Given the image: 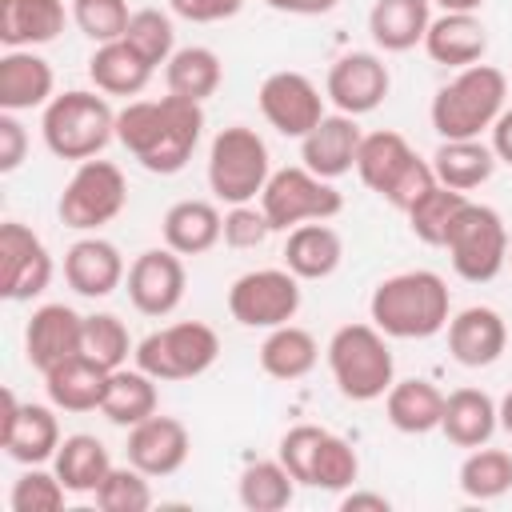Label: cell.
<instances>
[{"instance_id":"681fc988","label":"cell","mask_w":512,"mask_h":512,"mask_svg":"<svg viewBox=\"0 0 512 512\" xmlns=\"http://www.w3.org/2000/svg\"><path fill=\"white\" fill-rule=\"evenodd\" d=\"M28 156V132L16 120V112H0V172H16Z\"/></svg>"},{"instance_id":"603a6c76","label":"cell","mask_w":512,"mask_h":512,"mask_svg":"<svg viewBox=\"0 0 512 512\" xmlns=\"http://www.w3.org/2000/svg\"><path fill=\"white\" fill-rule=\"evenodd\" d=\"M424 52L444 68L480 64L488 52V28L476 12H440L424 32Z\"/></svg>"},{"instance_id":"5b68a950","label":"cell","mask_w":512,"mask_h":512,"mask_svg":"<svg viewBox=\"0 0 512 512\" xmlns=\"http://www.w3.org/2000/svg\"><path fill=\"white\" fill-rule=\"evenodd\" d=\"M328 368L344 400H380L396 380L388 336L376 324H344L328 340Z\"/></svg>"},{"instance_id":"d590c367","label":"cell","mask_w":512,"mask_h":512,"mask_svg":"<svg viewBox=\"0 0 512 512\" xmlns=\"http://www.w3.org/2000/svg\"><path fill=\"white\" fill-rule=\"evenodd\" d=\"M224 80V64L212 48L204 44H188V48H176L172 60L164 64V84L172 96H184V100H196L204 104L208 96H216Z\"/></svg>"},{"instance_id":"f907efd6","label":"cell","mask_w":512,"mask_h":512,"mask_svg":"<svg viewBox=\"0 0 512 512\" xmlns=\"http://www.w3.org/2000/svg\"><path fill=\"white\" fill-rule=\"evenodd\" d=\"M168 8L180 16V20H192V24H216V20H228L244 8V0H168Z\"/></svg>"},{"instance_id":"bcb514c9","label":"cell","mask_w":512,"mask_h":512,"mask_svg":"<svg viewBox=\"0 0 512 512\" xmlns=\"http://www.w3.org/2000/svg\"><path fill=\"white\" fill-rule=\"evenodd\" d=\"M72 20L88 40L108 44L124 36L132 12H128V0H72Z\"/></svg>"},{"instance_id":"9a60e30c","label":"cell","mask_w":512,"mask_h":512,"mask_svg":"<svg viewBox=\"0 0 512 512\" xmlns=\"http://www.w3.org/2000/svg\"><path fill=\"white\" fill-rule=\"evenodd\" d=\"M188 288V272L180 252L164 248H148L128 264V300L140 316H172L184 300Z\"/></svg>"},{"instance_id":"1f68e13d","label":"cell","mask_w":512,"mask_h":512,"mask_svg":"<svg viewBox=\"0 0 512 512\" xmlns=\"http://www.w3.org/2000/svg\"><path fill=\"white\" fill-rule=\"evenodd\" d=\"M432 24V0H376L368 12V32L384 52H408L424 44Z\"/></svg>"},{"instance_id":"9c48e42d","label":"cell","mask_w":512,"mask_h":512,"mask_svg":"<svg viewBox=\"0 0 512 512\" xmlns=\"http://www.w3.org/2000/svg\"><path fill=\"white\" fill-rule=\"evenodd\" d=\"M216 356H220V336L200 320H180V324L156 328L132 352L136 368H144L156 380H192V376L208 372L216 364Z\"/></svg>"},{"instance_id":"f1b7e54d","label":"cell","mask_w":512,"mask_h":512,"mask_svg":"<svg viewBox=\"0 0 512 512\" xmlns=\"http://www.w3.org/2000/svg\"><path fill=\"white\" fill-rule=\"evenodd\" d=\"M164 244L180 256H200L224 240V216L212 200H176L164 212Z\"/></svg>"},{"instance_id":"d4e9b609","label":"cell","mask_w":512,"mask_h":512,"mask_svg":"<svg viewBox=\"0 0 512 512\" xmlns=\"http://www.w3.org/2000/svg\"><path fill=\"white\" fill-rule=\"evenodd\" d=\"M344 260V240L336 228H328L324 220H308L288 228L284 240V268L300 280H324L340 268Z\"/></svg>"},{"instance_id":"d6a6232c","label":"cell","mask_w":512,"mask_h":512,"mask_svg":"<svg viewBox=\"0 0 512 512\" xmlns=\"http://www.w3.org/2000/svg\"><path fill=\"white\" fill-rule=\"evenodd\" d=\"M320 360V344L308 328L300 324H280V328H268L264 344H260V368L272 376V380H304Z\"/></svg>"},{"instance_id":"3957f363","label":"cell","mask_w":512,"mask_h":512,"mask_svg":"<svg viewBox=\"0 0 512 512\" xmlns=\"http://www.w3.org/2000/svg\"><path fill=\"white\" fill-rule=\"evenodd\" d=\"M508 76L496 64H468L456 68L448 84L436 88L432 96V128L440 140H480L496 124V116L508 108Z\"/></svg>"},{"instance_id":"2e32d148","label":"cell","mask_w":512,"mask_h":512,"mask_svg":"<svg viewBox=\"0 0 512 512\" xmlns=\"http://www.w3.org/2000/svg\"><path fill=\"white\" fill-rule=\"evenodd\" d=\"M388 88H392V76H388V64L376 52H344V56H336L332 68H328V80H324V96L344 116L376 112L384 104Z\"/></svg>"},{"instance_id":"db71d44e","label":"cell","mask_w":512,"mask_h":512,"mask_svg":"<svg viewBox=\"0 0 512 512\" xmlns=\"http://www.w3.org/2000/svg\"><path fill=\"white\" fill-rule=\"evenodd\" d=\"M340 508L344 512H360V508H376V512H388V496H380V492H348L344 500H340Z\"/></svg>"},{"instance_id":"b9f144b4","label":"cell","mask_w":512,"mask_h":512,"mask_svg":"<svg viewBox=\"0 0 512 512\" xmlns=\"http://www.w3.org/2000/svg\"><path fill=\"white\" fill-rule=\"evenodd\" d=\"M80 352L88 360L104 364L108 372H116V368L128 364V352H136V344H132V336H128L120 316L92 312V316H84V344H80Z\"/></svg>"},{"instance_id":"4dcf8cb0","label":"cell","mask_w":512,"mask_h":512,"mask_svg":"<svg viewBox=\"0 0 512 512\" xmlns=\"http://www.w3.org/2000/svg\"><path fill=\"white\" fill-rule=\"evenodd\" d=\"M500 428L496 416V400L480 388H456L444 396V416H440V432L456 444V448H480L492 440V432Z\"/></svg>"},{"instance_id":"44dd1931","label":"cell","mask_w":512,"mask_h":512,"mask_svg":"<svg viewBox=\"0 0 512 512\" xmlns=\"http://www.w3.org/2000/svg\"><path fill=\"white\" fill-rule=\"evenodd\" d=\"M124 276H128L124 256L104 236H84L64 252V280L76 296H88V300L112 296L124 284Z\"/></svg>"},{"instance_id":"8fae6325","label":"cell","mask_w":512,"mask_h":512,"mask_svg":"<svg viewBox=\"0 0 512 512\" xmlns=\"http://www.w3.org/2000/svg\"><path fill=\"white\" fill-rule=\"evenodd\" d=\"M260 208H264L272 232H288V228L308 224V220H332V216H340L344 196L336 192L332 180L316 176L304 164H292V168H276L268 176V184L260 192Z\"/></svg>"},{"instance_id":"4fadbf2b","label":"cell","mask_w":512,"mask_h":512,"mask_svg":"<svg viewBox=\"0 0 512 512\" xmlns=\"http://www.w3.org/2000/svg\"><path fill=\"white\" fill-rule=\"evenodd\" d=\"M256 104H260V116L280 136H296V140H304L328 116L320 88L304 72H292V68H280V72L264 76V84L256 92Z\"/></svg>"},{"instance_id":"6f0895ef","label":"cell","mask_w":512,"mask_h":512,"mask_svg":"<svg viewBox=\"0 0 512 512\" xmlns=\"http://www.w3.org/2000/svg\"><path fill=\"white\" fill-rule=\"evenodd\" d=\"M508 264H512V240H508Z\"/></svg>"},{"instance_id":"484cf974","label":"cell","mask_w":512,"mask_h":512,"mask_svg":"<svg viewBox=\"0 0 512 512\" xmlns=\"http://www.w3.org/2000/svg\"><path fill=\"white\" fill-rule=\"evenodd\" d=\"M108 368L88 360L84 352L68 356L64 364H56L52 372H44V388H48V400L52 408H64V412H92L104 404V392H108Z\"/></svg>"},{"instance_id":"ba28073f","label":"cell","mask_w":512,"mask_h":512,"mask_svg":"<svg viewBox=\"0 0 512 512\" xmlns=\"http://www.w3.org/2000/svg\"><path fill=\"white\" fill-rule=\"evenodd\" d=\"M508 240L512 236H508L500 212L488 208V204H472L468 200L460 208V216L452 220V232H448L444 248H448V260H452L460 280L488 284L508 264Z\"/></svg>"},{"instance_id":"74e56055","label":"cell","mask_w":512,"mask_h":512,"mask_svg":"<svg viewBox=\"0 0 512 512\" xmlns=\"http://www.w3.org/2000/svg\"><path fill=\"white\" fill-rule=\"evenodd\" d=\"M292 492H296V480L280 464V456L276 460H252L236 480V496L248 512H280L292 504Z\"/></svg>"},{"instance_id":"ee69618b","label":"cell","mask_w":512,"mask_h":512,"mask_svg":"<svg viewBox=\"0 0 512 512\" xmlns=\"http://www.w3.org/2000/svg\"><path fill=\"white\" fill-rule=\"evenodd\" d=\"M148 480L152 476H144L136 464H120V468L112 464V472L92 492L96 496V508H104V512H144V508H152Z\"/></svg>"},{"instance_id":"52a82bcc","label":"cell","mask_w":512,"mask_h":512,"mask_svg":"<svg viewBox=\"0 0 512 512\" xmlns=\"http://www.w3.org/2000/svg\"><path fill=\"white\" fill-rule=\"evenodd\" d=\"M272 176L268 144L256 128L232 124L220 128L208 148V188L224 204H252Z\"/></svg>"},{"instance_id":"f35d334b","label":"cell","mask_w":512,"mask_h":512,"mask_svg":"<svg viewBox=\"0 0 512 512\" xmlns=\"http://www.w3.org/2000/svg\"><path fill=\"white\" fill-rule=\"evenodd\" d=\"M464 204H468L464 192L436 184V188H428L404 216H408V228H412L416 240H424V244H432V248H444V240H448V232H452V220L460 216Z\"/></svg>"},{"instance_id":"6da1fadb","label":"cell","mask_w":512,"mask_h":512,"mask_svg":"<svg viewBox=\"0 0 512 512\" xmlns=\"http://www.w3.org/2000/svg\"><path fill=\"white\" fill-rule=\"evenodd\" d=\"M204 132V108L184 96H160V100H128L116 112V140L140 168L156 176H176Z\"/></svg>"},{"instance_id":"f546056e","label":"cell","mask_w":512,"mask_h":512,"mask_svg":"<svg viewBox=\"0 0 512 512\" xmlns=\"http://www.w3.org/2000/svg\"><path fill=\"white\" fill-rule=\"evenodd\" d=\"M384 412H388V424H392L396 432L424 436V432L440 428L444 392H440L432 380H424V376L392 380V388L384 392Z\"/></svg>"},{"instance_id":"8992f818","label":"cell","mask_w":512,"mask_h":512,"mask_svg":"<svg viewBox=\"0 0 512 512\" xmlns=\"http://www.w3.org/2000/svg\"><path fill=\"white\" fill-rule=\"evenodd\" d=\"M356 172H360V180H364L376 196H384V200H388L392 208H400V212H408L428 188L440 184L436 172H432V164L420 160V156L412 152V144H408L400 132H388V128L368 132V136L360 140Z\"/></svg>"},{"instance_id":"4316f807","label":"cell","mask_w":512,"mask_h":512,"mask_svg":"<svg viewBox=\"0 0 512 512\" xmlns=\"http://www.w3.org/2000/svg\"><path fill=\"white\" fill-rule=\"evenodd\" d=\"M68 24L64 0H0V44L36 48L52 44Z\"/></svg>"},{"instance_id":"8d00e7d4","label":"cell","mask_w":512,"mask_h":512,"mask_svg":"<svg viewBox=\"0 0 512 512\" xmlns=\"http://www.w3.org/2000/svg\"><path fill=\"white\" fill-rule=\"evenodd\" d=\"M52 464H56V476L64 480V488L68 492H80V496L84 492H96L100 480L112 472L108 448L96 436H88V432L64 436L60 448H56V456H52Z\"/></svg>"},{"instance_id":"7bdbcfd3","label":"cell","mask_w":512,"mask_h":512,"mask_svg":"<svg viewBox=\"0 0 512 512\" xmlns=\"http://www.w3.org/2000/svg\"><path fill=\"white\" fill-rule=\"evenodd\" d=\"M124 40H128L152 68L168 64L172 52H176L172 20H168V12H160V8H136L132 20H128V28H124Z\"/></svg>"},{"instance_id":"30bf717a","label":"cell","mask_w":512,"mask_h":512,"mask_svg":"<svg viewBox=\"0 0 512 512\" xmlns=\"http://www.w3.org/2000/svg\"><path fill=\"white\" fill-rule=\"evenodd\" d=\"M128 204V184L124 172L112 160H80L76 172L68 176L60 200H56V216L76 228V232H96L104 224H112Z\"/></svg>"},{"instance_id":"e575fe53","label":"cell","mask_w":512,"mask_h":512,"mask_svg":"<svg viewBox=\"0 0 512 512\" xmlns=\"http://www.w3.org/2000/svg\"><path fill=\"white\" fill-rule=\"evenodd\" d=\"M496 168V152L484 140H440V148L432 152V172L444 188L456 192H472L480 188Z\"/></svg>"},{"instance_id":"60d3db41","label":"cell","mask_w":512,"mask_h":512,"mask_svg":"<svg viewBox=\"0 0 512 512\" xmlns=\"http://www.w3.org/2000/svg\"><path fill=\"white\" fill-rule=\"evenodd\" d=\"M360 476V456L356 448L336 436V432H324L316 456H312V472H308V488H320V492H348Z\"/></svg>"},{"instance_id":"ffe728a7","label":"cell","mask_w":512,"mask_h":512,"mask_svg":"<svg viewBox=\"0 0 512 512\" xmlns=\"http://www.w3.org/2000/svg\"><path fill=\"white\" fill-rule=\"evenodd\" d=\"M508 348V324L496 308L472 304L448 320V352L464 368H488Z\"/></svg>"},{"instance_id":"ac0fdd59","label":"cell","mask_w":512,"mask_h":512,"mask_svg":"<svg viewBox=\"0 0 512 512\" xmlns=\"http://www.w3.org/2000/svg\"><path fill=\"white\" fill-rule=\"evenodd\" d=\"M84 344V316L68 304H40L24 328V352L36 372H52Z\"/></svg>"},{"instance_id":"cb8c5ba5","label":"cell","mask_w":512,"mask_h":512,"mask_svg":"<svg viewBox=\"0 0 512 512\" xmlns=\"http://www.w3.org/2000/svg\"><path fill=\"white\" fill-rule=\"evenodd\" d=\"M56 76L32 48H8L0 56V112H28L52 100Z\"/></svg>"},{"instance_id":"836d02e7","label":"cell","mask_w":512,"mask_h":512,"mask_svg":"<svg viewBox=\"0 0 512 512\" xmlns=\"http://www.w3.org/2000/svg\"><path fill=\"white\" fill-rule=\"evenodd\" d=\"M156 376H148L144 368H116L108 376V392H104V404L100 412L116 424V428H132L148 416H156L160 408V392H156Z\"/></svg>"},{"instance_id":"7dc6e473","label":"cell","mask_w":512,"mask_h":512,"mask_svg":"<svg viewBox=\"0 0 512 512\" xmlns=\"http://www.w3.org/2000/svg\"><path fill=\"white\" fill-rule=\"evenodd\" d=\"M324 432H328V428H320V424H296V428H288V432L280 436L276 456H280V464L292 472V480H296V484H308L312 456H316V448H320Z\"/></svg>"},{"instance_id":"e0dca14e","label":"cell","mask_w":512,"mask_h":512,"mask_svg":"<svg viewBox=\"0 0 512 512\" xmlns=\"http://www.w3.org/2000/svg\"><path fill=\"white\" fill-rule=\"evenodd\" d=\"M4 416H0V448L16 464H44L60 448V420L44 404H20L12 388L0 392Z\"/></svg>"},{"instance_id":"83f0119b","label":"cell","mask_w":512,"mask_h":512,"mask_svg":"<svg viewBox=\"0 0 512 512\" xmlns=\"http://www.w3.org/2000/svg\"><path fill=\"white\" fill-rule=\"evenodd\" d=\"M152 64L120 36L108 44H96V52L88 56V76L96 84V92L104 96H140L152 80Z\"/></svg>"},{"instance_id":"c3c4849f","label":"cell","mask_w":512,"mask_h":512,"mask_svg":"<svg viewBox=\"0 0 512 512\" xmlns=\"http://www.w3.org/2000/svg\"><path fill=\"white\" fill-rule=\"evenodd\" d=\"M268 236H272V224H268L264 208H256V204H232V212L224 216L228 248H260Z\"/></svg>"},{"instance_id":"7a4b0ae2","label":"cell","mask_w":512,"mask_h":512,"mask_svg":"<svg viewBox=\"0 0 512 512\" xmlns=\"http://www.w3.org/2000/svg\"><path fill=\"white\" fill-rule=\"evenodd\" d=\"M368 316L392 340H428L448 328L452 296L440 272L412 268V272H396L376 284L368 300Z\"/></svg>"},{"instance_id":"11a10c76","label":"cell","mask_w":512,"mask_h":512,"mask_svg":"<svg viewBox=\"0 0 512 512\" xmlns=\"http://www.w3.org/2000/svg\"><path fill=\"white\" fill-rule=\"evenodd\" d=\"M432 4H440L444 12H476L484 0H432Z\"/></svg>"},{"instance_id":"d6986e66","label":"cell","mask_w":512,"mask_h":512,"mask_svg":"<svg viewBox=\"0 0 512 512\" xmlns=\"http://www.w3.org/2000/svg\"><path fill=\"white\" fill-rule=\"evenodd\" d=\"M192 452V436L176 416H148L128 428V464H136L144 476H172L184 468Z\"/></svg>"},{"instance_id":"816d5d0a","label":"cell","mask_w":512,"mask_h":512,"mask_svg":"<svg viewBox=\"0 0 512 512\" xmlns=\"http://www.w3.org/2000/svg\"><path fill=\"white\" fill-rule=\"evenodd\" d=\"M272 12H284V16H324L332 12L340 0H264Z\"/></svg>"},{"instance_id":"ab89813d","label":"cell","mask_w":512,"mask_h":512,"mask_svg":"<svg viewBox=\"0 0 512 512\" xmlns=\"http://www.w3.org/2000/svg\"><path fill=\"white\" fill-rule=\"evenodd\" d=\"M460 492L472 500H500L512 492V452L504 448H472L460 464Z\"/></svg>"},{"instance_id":"7402d4cb","label":"cell","mask_w":512,"mask_h":512,"mask_svg":"<svg viewBox=\"0 0 512 512\" xmlns=\"http://www.w3.org/2000/svg\"><path fill=\"white\" fill-rule=\"evenodd\" d=\"M360 140H364V132H360L356 116L336 112V116H324V120L300 140V160H304V168H312L316 176L340 180L344 172L356 168Z\"/></svg>"},{"instance_id":"9f6ffc18","label":"cell","mask_w":512,"mask_h":512,"mask_svg":"<svg viewBox=\"0 0 512 512\" xmlns=\"http://www.w3.org/2000/svg\"><path fill=\"white\" fill-rule=\"evenodd\" d=\"M496 416H500V428L512 436V392H508V396L496 404Z\"/></svg>"},{"instance_id":"f5cc1de1","label":"cell","mask_w":512,"mask_h":512,"mask_svg":"<svg viewBox=\"0 0 512 512\" xmlns=\"http://www.w3.org/2000/svg\"><path fill=\"white\" fill-rule=\"evenodd\" d=\"M488 132H492V152H496V160L512 164V108H504Z\"/></svg>"},{"instance_id":"277c9868","label":"cell","mask_w":512,"mask_h":512,"mask_svg":"<svg viewBox=\"0 0 512 512\" xmlns=\"http://www.w3.org/2000/svg\"><path fill=\"white\" fill-rule=\"evenodd\" d=\"M40 132H44V144L52 156L80 164L108 148V140L116 136V112L104 92L72 88L44 104Z\"/></svg>"},{"instance_id":"7c38bea8","label":"cell","mask_w":512,"mask_h":512,"mask_svg":"<svg viewBox=\"0 0 512 512\" xmlns=\"http://www.w3.org/2000/svg\"><path fill=\"white\" fill-rule=\"evenodd\" d=\"M228 312L244 328H280L300 312V276L288 268H252L232 280Z\"/></svg>"},{"instance_id":"f6af8a7d","label":"cell","mask_w":512,"mask_h":512,"mask_svg":"<svg viewBox=\"0 0 512 512\" xmlns=\"http://www.w3.org/2000/svg\"><path fill=\"white\" fill-rule=\"evenodd\" d=\"M64 496H68V488L56 476V468L44 472V468L28 464V472L12 484L8 504H12V512H56V508H64Z\"/></svg>"},{"instance_id":"5bb4252c","label":"cell","mask_w":512,"mask_h":512,"mask_svg":"<svg viewBox=\"0 0 512 512\" xmlns=\"http://www.w3.org/2000/svg\"><path fill=\"white\" fill-rule=\"evenodd\" d=\"M48 284H52V256L44 240L20 220H4L0 224V296L20 304L40 296Z\"/></svg>"}]
</instances>
